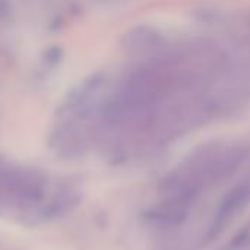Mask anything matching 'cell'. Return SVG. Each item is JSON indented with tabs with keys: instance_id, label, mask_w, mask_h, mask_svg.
<instances>
[{
	"instance_id": "1",
	"label": "cell",
	"mask_w": 250,
	"mask_h": 250,
	"mask_svg": "<svg viewBox=\"0 0 250 250\" xmlns=\"http://www.w3.org/2000/svg\"><path fill=\"white\" fill-rule=\"evenodd\" d=\"M79 189L51 185L47 174L0 158V217L38 223L66 214L79 201Z\"/></svg>"
}]
</instances>
